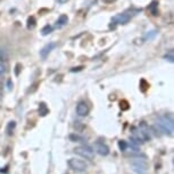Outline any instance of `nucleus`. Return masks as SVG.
<instances>
[{
  "label": "nucleus",
  "instance_id": "23",
  "mask_svg": "<svg viewBox=\"0 0 174 174\" xmlns=\"http://www.w3.org/2000/svg\"><path fill=\"white\" fill-rule=\"evenodd\" d=\"M15 74L16 75H19V70H21V64H16V67H15Z\"/></svg>",
  "mask_w": 174,
  "mask_h": 174
},
{
  "label": "nucleus",
  "instance_id": "9",
  "mask_svg": "<svg viewBox=\"0 0 174 174\" xmlns=\"http://www.w3.org/2000/svg\"><path fill=\"white\" fill-rule=\"evenodd\" d=\"M15 128H16V122L15 121H10V122L7 124V128H6V132H7V134L13 135Z\"/></svg>",
  "mask_w": 174,
  "mask_h": 174
},
{
  "label": "nucleus",
  "instance_id": "26",
  "mask_svg": "<svg viewBox=\"0 0 174 174\" xmlns=\"http://www.w3.org/2000/svg\"><path fill=\"white\" fill-rule=\"evenodd\" d=\"M104 2H113V1H115V0H102Z\"/></svg>",
  "mask_w": 174,
  "mask_h": 174
},
{
  "label": "nucleus",
  "instance_id": "15",
  "mask_svg": "<svg viewBox=\"0 0 174 174\" xmlns=\"http://www.w3.org/2000/svg\"><path fill=\"white\" fill-rule=\"evenodd\" d=\"M156 35H157V31L154 30V31L148 32L147 34H146V37H145V39H146V40H151V39H154Z\"/></svg>",
  "mask_w": 174,
  "mask_h": 174
},
{
  "label": "nucleus",
  "instance_id": "18",
  "mask_svg": "<svg viewBox=\"0 0 174 174\" xmlns=\"http://www.w3.org/2000/svg\"><path fill=\"white\" fill-rule=\"evenodd\" d=\"M120 105H121V108L123 109V110H128L129 107H130V106H129V102L126 100H122L120 102Z\"/></svg>",
  "mask_w": 174,
  "mask_h": 174
},
{
  "label": "nucleus",
  "instance_id": "11",
  "mask_svg": "<svg viewBox=\"0 0 174 174\" xmlns=\"http://www.w3.org/2000/svg\"><path fill=\"white\" fill-rule=\"evenodd\" d=\"M48 113H49V109L47 107V105L44 102H41L40 106H39V114L41 116H46Z\"/></svg>",
  "mask_w": 174,
  "mask_h": 174
},
{
  "label": "nucleus",
  "instance_id": "20",
  "mask_svg": "<svg viewBox=\"0 0 174 174\" xmlns=\"http://www.w3.org/2000/svg\"><path fill=\"white\" fill-rule=\"evenodd\" d=\"M6 58H7V55H6L5 50L0 49V60H6Z\"/></svg>",
  "mask_w": 174,
  "mask_h": 174
},
{
  "label": "nucleus",
  "instance_id": "24",
  "mask_svg": "<svg viewBox=\"0 0 174 174\" xmlns=\"http://www.w3.org/2000/svg\"><path fill=\"white\" fill-rule=\"evenodd\" d=\"M82 68H83V67H82V66H79V67H74V68H72V72H79V71H82Z\"/></svg>",
  "mask_w": 174,
  "mask_h": 174
},
{
  "label": "nucleus",
  "instance_id": "6",
  "mask_svg": "<svg viewBox=\"0 0 174 174\" xmlns=\"http://www.w3.org/2000/svg\"><path fill=\"white\" fill-rule=\"evenodd\" d=\"M76 113L79 116H87L89 114V107H88V105L87 102L84 101H81V102H79L76 106Z\"/></svg>",
  "mask_w": 174,
  "mask_h": 174
},
{
  "label": "nucleus",
  "instance_id": "16",
  "mask_svg": "<svg viewBox=\"0 0 174 174\" xmlns=\"http://www.w3.org/2000/svg\"><path fill=\"white\" fill-rule=\"evenodd\" d=\"M118 148H120V150H122V151L126 150V148H128V143H126V141H124V140L118 141Z\"/></svg>",
  "mask_w": 174,
  "mask_h": 174
},
{
  "label": "nucleus",
  "instance_id": "14",
  "mask_svg": "<svg viewBox=\"0 0 174 174\" xmlns=\"http://www.w3.org/2000/svg\"><path fill=\"white\" fill-rule=\"evenodd\" d=\"M51 31H52V27H51L50 25H46V26L42 29L41 33H42V35H48L49 33H51Z\"/></svg>",
  "mask_w": 174,
  "mask_h": 174
},
{
  "label": "nucleus",
  "instance_id": "21",
  "mask_svg": "<svg viewBox=\"0 0 174 174\" xmlns=\"http://www.w3.org/2000/svg\"><path fill=\"white\" fill-rule=\"evenodd\" d=\"M70 139L72 140V141H80V140H81V138H80V137H79V135H76V134H71L70 135Z\"/></svg>",
  "mask_w": 174,
  "mask_h": 174
},
{
  "label": "nucleus",
  "instance_id": "7",
  "mask_svg": "<svg viewBox=\"0 0 174 174\" xmlns=\"http://www.w3.org/2000/svg\"><path fill=\"white\" fill-rule=\"evenodd\" d=\"M96 151L101 156H107L109 154V148L105 145V143L101 142H97L96 143Z\"/></svg>",
  "mask_w": 174,
  "mask_h": 174
},
{
  "label": "nucleus",
  "instance_id": "3",
  "mask_svg": "<svg viewBox=\"0 0 174 174\" xmlns=\"http://www.w3.org/2000/svg\"><path fill=\"white\" fill-rule=\"evenodd\" d=\"M68 165L72 170L77 171V172H82V171H85L88 168V164L81 159H76V158H71L68 160Z\"/></svg>",
  "mask_w": 174,
  "mask_h": 174
},
{
  "label": "nucleus",
  "instance_id": "22",
  "mask_svg": "<svg viewBox=\"0 0 174 174\" xmlns=\"http://www.w3.org/2000/svg\"><path fill=\"white\" fill-rule=\"evenodd\" d=\"M5 72H6V66H5V64H0V75H2Z\"/></svg>",
  "mask_w": 174,
  "mask_h": 174
},
{
  "label": "nucleus",
  "instance_id": "13",
  "mask_svg": "<svg viewBox=\"0 0 174 174\" xmlns=\"http://www.w3.org/2000/svg\"><path fill=\"white\" fill-rule=\"evenodd\" d=\"M157 1H153L151 2V5L149 6V10L151 12V14L153 15H157Z\"/></svg>",
  "mask_w": 174,
  "mask_h": 174
},
{
  "label": "nucleus",
  "instance_id": "4",
  "mask_svg": "<svg viewBox=\"0 0 174 174\" xmlns=\"http://www.w3.org/2000/svg\"><path fill=\"white\" fill-rule=\"evenodd\" d=\"M139 132L141 133L142 138L145 141H149L150 140V132H149V126H148L146 122H141L139 125Z\"/></svg>",
  "mask_w": 174,
  "mask_h": 174
},
{
  "label": "nucleus",
  "instance_id": "19",
  "mask_svg": "<svg viewBox=\"0 0 174 174\" xmlns=\"http://www.w3.org/2000/svg\"><path fill=\"white\" fill-rule=\"evenodd\" d=\"M165 59L166 60H168V62H171V63H173L174 62V56H173V51H170L168 54L167 55H165Z\"/></svg>",
  "mask_w": 174,
  "mask_h": 174
},
{
  "label": "nucleus",
  "instance_id": "1",
  "mask_svg": "<svg viewBox=\"0 0 174 174\" xmlns=\"http://www.w3.org/2000/svg\"><path fill=\"white\" fill-rule=\"evenodd\" d=\"M156 126L158 130L165 134L172 135L173 134V117L171 114L159 116L156 120Z\"/></svg>",
  "mask_w": 174,
  "mask_h": 174
},
{
  "label": "nucleus",
  "instance_id": "2",
  "mask_svg": "<svg viewBox=\"0 0 174 174\" xmlns=\"http://www.w3.org/2000/svg\"><path fill=\"white\" fill-rule=\"evenodd\" d=\"M74 153L79 156H81L85 159H89V160H92L93 157H95V154H93L92 148L89 147V146H82V147H77L74 149Z\"/></svg>",
  "mask_w": 174,
  "mask_h": 174
},
{
  "label": "nucleus",
  "instance_id": "27",
  "mask_svg": "<svg viewBox=\"0 0 174 174\" xmlns=\"http://www.w3.org/2000/svg\"><path fill=\"white\" fill-rule=\"evenodd\" d=\"M59 1H60V2H66L67 0H59Z\"/></svg>",
  "mask_w": 174,
  "mask_h": 174
},
{
  "label": "nucleus",
  "instance_id": "8",
  "mask_svg": "<svg viewBox=\"0 0 174 174\" xmlns=\"http://www.w3.org/2000/svg\"><path fill=\"white\" fill-rule=\"evenodd\" d=\"M55 47H56L55 43H49V44H47L46 47H43L42 49L40 50V56H41L42 58H46L47 56H48V54L54 49Z\"/></svg>",
  "mask_w": 174,
  "mask_h": 174
},
{
  "label": "nucleus",
  "instance_id": "5",
  "mask_svg": "<svg viewBox=\"0 0 174 174\" xmlns=\"http://www.w3.org/2000/svg\"><path fill=\"white\" fill-rule=\"evenodd\" d=\"M130 15L124 13V14H118V15L114 16L112 18V22H114L115 24H126L130 21Z\"/></svg>",
  "mask_w": 174,
  "mask_h": 174
},
{
  "label": "nucleus",
  "instance_id": "12",
  "mask_svg": "<svg viewBox=\"0 0 174 174\" xmlns=\"http://www.w3.org/2000/svg\"><path fill=\"white\" fill-rule=\"evenodd\" d=\"M35 25H37V21H35L34 17H33V16L29 17V18H27V29L32 30V29L35 27Z\"/></svg>",
  "mask_w": 174,
  "mask_h": 174
},
{
  "label": "nucleus",
  "instance_id": "17",
  "mask_svg": "<svg viewBox=\"0 0 174 174\" xmlns=\"http://www.w3.org/2000/svg\"><path fill=\"white\" fill-rule=\"evenodd\" d=\"M140 87H141V90H142V91H146V90L149 88V83H148L146 80H141V81H140Z\"/></svg>",
  "mask_w": 174,
  "mask_h": 174
},
{
  "label": "nucleus",
  "instance_id": "10",
  "mask_svg": "<svg viewBox=\"0 0 174 174\" xmlns=\"http://www.w3.org/2000/svg\"><path fill=\"white\" fill-rule=\"evenodd\" d=\"M67 22H68V17H67L66 15H62L59 18H58L56 25H57V27H62V26H64V25H66Z\"/></svg>",
  "mask_w": 174,
  "mask_h": 174
},
{
  "label": "nucleus",
  "instance_id": "25",
  "mask_svg": "<svg viewBox=\"0 0 174 174\" xmlns=\"http://www.w3.org/2000/svg\"><path fill=\"white\" fill-rule=\"evenodd\" d=\"M12 87H13L12 81H10V80H8V81H7V89L10 90V89H12Z\"/></svg>",
  "mask_w": 174,
  "mask_h": 174
}]
</instances>
